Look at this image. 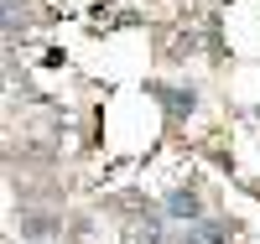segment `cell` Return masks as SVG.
<instances>
[{
    "instance_id": "6da1fadb",
    "label": "cell",
    "mask_w": 260,
    "mask_h": 244,
    "mask_svg": "<svg viewBox=\"0 0 260 244\" xmlns=\"http://www.w3.org/2000/svg\"><path fill=\"white\" fill-rule=\"evenodd\" d=\"M151 94H156V104L167 109L172 120H187L192 109H198V94H192V88H167V83H151Z\"/></svg>"
},
{
    "instance_id": "8992f818",
    "label": "cell",
    "mask_w": 260,
    "mask_h": 244,
    "mask_svg": "<svg viewBox=\"0 0 260 244\" xmlns=\"http://www.w3.org/2000/svg\"><path fill=\"white\" fill-rule=\"evenodd\" d=\"M177 244H208V239H203V234H182Z\"/></svg>"
},
{
    "instance_id": "7a4b0ae2",
    "label": "cell",
    "mask_w": 260,
    "mask_h": 244,
    "mask_svg": "<svg viewBox=\"0 0 260 244\" xmlns=\"http://www.w3.org/2000/svg\"><path fill=\"white\" fill-rule=\"evenodd\" d=\"M172 218H177V224H198L203 218V197L192 192V187H177V192H167V203H161Z\"/></svg>"
},
{
    "instance_id": "3957f363",
    "label": "cell",
    "mask_w": 260,
    "mask_h": 244,
    "mask_svg": "<svg viewBox=\"0 0 260 244\" xmlns=\"http://www.w3.org/2000/svg\"><path fill=\"white\" fill-rule=\"evenodd\" d=\"M62 224L52 213H21V239H52Z\"/></svg>"
},
{
    "instance_id": "5b68a950",
    "label": "cell",
    "mask_w": 260,
    "mask_h": 244,
    "mask_svg": "<svg viewBox=\"0 0 260 244\" xmlns=\"http://www.w3.org/2000/svg\"><path fill=\"white\" fill-rule=\"evenodd\" d=\"M192 229H198V234H203L208 244H229V229H224V224H213V218H198Z\"/></svg>"
},
{
    "instance_id": "277c9868",
    "label": "cell",
    "mask_w": 260,
    "mask_h": 244,
    "mask_svg": "<svg viewBox=\"0 0 260 244\" xmlns=\"http://www.w3.org/2000/svg\"><path fill=\"white\" fill-rule=\"evenodd\" d=\"M130 239H136V244H161V224H156V218H146V224H130Z\"/></svg>"
}]
</instances>
